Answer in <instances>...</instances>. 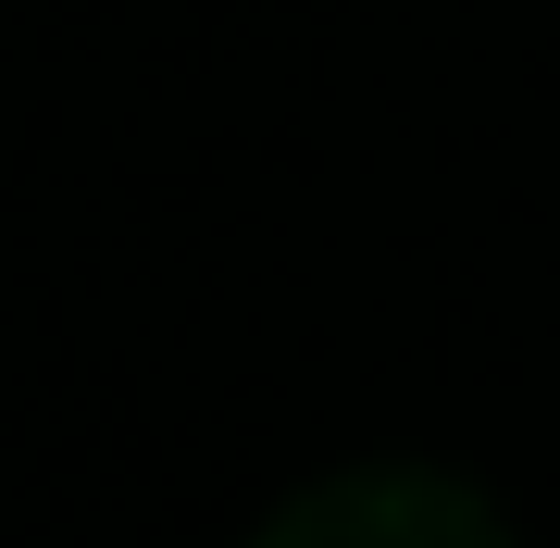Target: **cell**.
Instances as JSON below:
<instances>
[{
    "mask_svg": "<svg viewBox=\"0 0 560 548\" xmlns=\"http://www.w3.org/2000/svg\"><path fill=\"white\" fill-rule=\"evenodd\" d=\"M249 548H511V524L448 474L374 462V474H324L312 499H287Z\"/></svg>",
    "mask_w": 560,
    "mask_h": 548,
    "instance_id": "6da1fadb",
    "label": "cell"
}]
</instances>
